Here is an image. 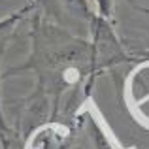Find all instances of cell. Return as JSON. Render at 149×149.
I'll list each match as a JSON object with an SVG mask.
<instances>
[{"label": "cell", "mask_w": 149, "mask_h": 149, "mask_svg": "<svg viewBox=\"0 0 149 149\" xmlns=\"http://www.w3.org/2000/svg\"><path fill=\"white\" fill-rule=\"evenodd\" d=\"M100 8V13L102 15H109V10H111V0H96Z\"/></svg>", "instance_id": "cell-3"}, {"label": "cell", "mask_w": 149, "mask_h": 149, "mask_svg": "<svg viewBox=\"0 0 149 149\" xmlns=\"http://www.w3.org/2000/svg\"><path fill=\"white\" fill-rule=\"evenodd\" d=\"M66 6V10L72 11L74 15H81V17H87L89 15V6L87 0H61Z\"/></svg>", "instance_id": "cell-1"}, {"label": "cell", "mask_w": 149, "mask_h": 149, "mask_svg": "<svg viewBox=\"0 0 149 149\" xmlns=\"http://www.w3.org/2000/svg\"><path fill=\"white\" fill-rule=\"evenodd\" d=\"M29 10H30V6H25V8H23V10L15 11V13H13V15H10V17H8V19H4V21H0V32H4V30H10L11 26H13L15 23H17L19 19H21L23 15H25L26 11H29Z\"/></svg>", "instance_id": "cell-2"}]
</instances>
